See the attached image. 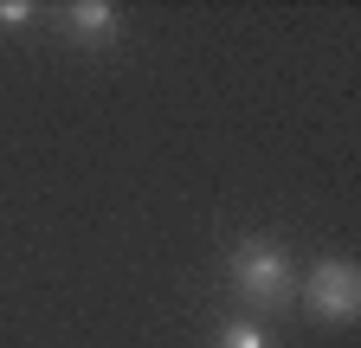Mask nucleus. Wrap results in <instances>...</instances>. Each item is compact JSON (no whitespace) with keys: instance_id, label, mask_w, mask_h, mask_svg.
Instances as JSON below:
<instances>
[{"instance_id":"nucleus-1","label":"nucleus","mask_w":361,"mask_h":348,"mask_svg":"<svg viewBox=\"0 0 361 348\" xmlns=\"http://www.w3.org/2000/svg\"><path fill=\"white\" fill-rule=\"evenodd\" d=\"M233 284H239V297H252V303H264V310H278V303H290V258L271 245V239H245L239 251H233Z\"/></svg>"},{"instance_id":"nucleus-2","label":"nucleus","mask_w":361,"mask_h":348,"mask_svg":"<svg viewBox=\"0 0 361 348\" xmlns=\"http://www.w3.org/2000/svg\"><path fill=\"white\" fill-rule=\"evenodd\" d=\"M310 310L329 316V323H355L361 316V271L348 258H323L310 271Z\"/></svg>"},{"instance_id":"nucleus-3","label":"nucleus","mask_w":361,"mask_h":348,"mask_svg":"<svg viewBox=\"0 0 361 348\" xmlns=\"http://www.w3.org/2000/svg\"><path fill=\"white\" fill-rule=\"evenodd\" d=\"M65 20H71V39H84V46H110L116 39V7H104V0H84Z\"/></svg>"},{"instance_id":"nucleus-4","label":"nucleus","mask_w":361,"mask_h":348,"mask_svg":"<svg viewBox=\"0 0 361 348\" xmlns=\"http://www.w3.org/2000/svg\"><path fill=\"white\" fill-rule=\"evenodd\" d=\"M219 348H271V335H264L252 316H239V323H226V329H219Z\"/></svg>"},{"instance_id":"nucleus-5","label":"nucleus","mask_w":361,"mask_h":348,"mask_svg":"<svg viewBox=\"0 0 361 348\" xmlns=\"http://www.w3.org/2000/svg\"><path fill=\"white\" fill-rule=\"evenodd\" d=\"M26 20H32L26 0H7V7H0V26H26Z\"/></svg>"}]
</instances>
